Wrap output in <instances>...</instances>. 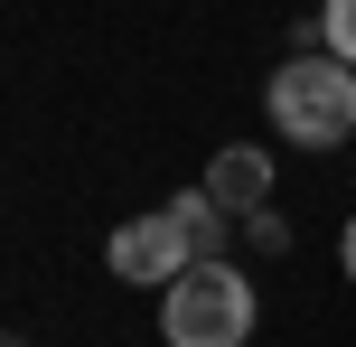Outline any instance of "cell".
<instances>
[{
  "mask_svg": "<svg viewBox=\"0 0 356 347\" xmlns=\"http://www.w3.org/2000/svg\"><path fill=\"white\" fill-rule=\"evenodd\" d=\"M244 235H253V244H291V225L272 216V207H253V216H244Z\"/></svg>",
  "mask_w": 356,
  "mask_h": 347,
  "instance_id": "52a82bcc",
  "label": "cell"
},
{
  "mask_svg": "<svg viewBox=\"0 0 356 347\" xmlns=\"http://www.w3.org/2000/svg\"><path fill=\"white\" fill-rule=\"evenodd\" d=\"M263 104H272V122H282L291 150H338V141H356V66L328 56V47L282 56L272 85H263Z\"/></svg>",
  "mask_w": 356,
  "mask_h": 347,
  "instance_id": "6da1fadb",
  "label": "cell"
},
{
  "mask_svg": "<svg viewBox=\"0 0 356 347\" xmlns=\"http://www.w3.org/2000/svg\"><path fill=\"white\" fill-rule=\"evenodd\" d=\"M207 197L225 207V216H253V207L272 197V160H263V150H253V141L216 150V160H207Z\"/></svg>",
  "mask_w": 356,
  "mask_h": 347,
  "instance_id": "277c9868",
  "label": "cell"
},
{
  "mask_svg": "<svg viewBox=\"0 0 356 347\" xmlns=\"http://www.w3.org/2000/svg\"><path fill=\"white\" fill-rule=\"evenodd\" d=\"M338 263H347V282H356V216H347V235H338Z\"/></svg>",
  "mask_w": 356,
  "mask_h": 347,
  "instance_id": "ba28073f",
  "label": "cell"
},
{
  "mask_svg": "<svg viewBox=\"0 0 356 347\" xmlns=\"http://www.w3.org/2000/svg\"><path fill=\"white\" fill-rule=\"evenodd\" d=\"M169 216L188 225V244H197V263H225V207H216L207 188H178V197H169Z\"/></svg>",
  "mask_w": 356,
  "mask_h": 347,
  "instance_id": "5b68a950",
  "label": "cell"
},
{
  "mask_svg": "<svg viewBox=\"0 0 356 347\" xmlns=\"http://www.w3.org/2000/svg\"><path fill=\"white\" fill-rule=\"evenodd\" d=\"M160 338L169 347H244L253 338V282L234 263H197L160 291Z\"/></svg>",
  "mask_w": 356,
  "mask_h": 347,
  "instance_id": "7a4b0ae2",
  "label": "cell"
},
{
  "mask_svg": "<svg viewBox=\"0 0 356 347\" xmlns=\"http://www.w3.org/2000/svg\"><path fill=\"white\" fill-rule=\"evenodd\" d=\"M319 47L356 66V0H328V10H319Z\"/></svg>",
  "mask_w": 356,
  "mask_h": 347,
  "instance_id": "8992f818",
  "label": "cell"
},
{
  "mask_svg": "<svg viewBox=\"0 0 356 347\" xmlns=\"http://www.w3.org/2000/svg\"><path fill=\"white\" fill-rule=\"evenodd\" d=\"M104 263L131 282V291H169L178 273H197V244H188V225L169 216H131V225H113V244H104Z\"/></svg>",
  "mask_w": 356,
  "mask_h": 347,
  "instance_id": "3957f363",
  "label": "cell"
}]
</instances>
